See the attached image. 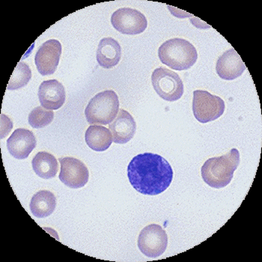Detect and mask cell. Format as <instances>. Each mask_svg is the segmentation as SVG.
<instances>
[{
    "instance_id": "2",
    "label": "cell",
    "mask_w": 262,
    "mask_h": 262,
    "mask_svg": "<svg viewBox=\"0 0 262 262\" xmlns=\"http://www.w3.org/2000/svg\"><path fill=\"white\" fill-rule=\"evenodd\" d=\"M239 163L240 153L236 148H233L226 155L210 158L205 162L202 167V179L210 187L223 188L232 181Z\"/></svg>"
},
{
    "instance_id": "9",
    "label": "cell",
    "mask_w": 262,
    "mask_h": 262,
    "mask_svg": "<svg viewBox=\"0 0 262 262\" xmlns=\"http://www.w3.org/2000/svg\"><path fill=\"white\" fill-rule=\"evenodd\" d=\"M61 171L59 179L63 184L73 189L81 188L87 184L90 172L86 166L77 158L66 157L59 159Z\"/></svg>"
},
{
    "instance_id": "20",
    "label": "cell",
    "mask_w": 262,
    "mask_h": 262,
    "mask_svg": "<svg viewBox=\"0 0 262 262\" xmlns=\"http://www.w3.org/2000/svg\"><path fill=\"white\" fill-rule=\"evenodd\" d=\"M54 118L53 112L38 106L32 110L29 116V123L33 128H43L49 125Z\"/></svg>"
},
{
    "instance_id": "17",
    "label": "cell",
    "mask_w": 262,
    "mask_h": 262,
    "mask_svg": "<svg viewBox=\"0 0 262 262\" xmlns=\"http://www.w3.org/2000/svg\"><path fill=\"white\" fill-rule=\"evenodd\" d=\"M56 198L54 194L48 190H40L33 195L30 202L32 214L38 218L50 216L56 209Z\"/></svg>"
},
{
    "instance_id": "14",
    "label": "cell",
    "mask_w": 262,
    "mask_h": 262,
    "mask_svg": "<svg viewBox=\"0 0 262 262\" xmlns=\"http://www.w3.org/2000/svg\"><path fill=\"white\" fill-rule=\"evenodd\" d=\"M115 143L125 144L131 140L137 130V124L128 112L120 110L117 117L109 126Z\"/></svg>"
},
{
    "instance_id": "8",
    "label": "cell",
    "mask_w": 262,
    "mask_h": 262,
    "mask_svg": "<svg viewBox=\"0 0 262 262\" xmlns=\"http://www.w3.org/2000/svg\"><path fill=\"white\" fill-rule=\"evenodd\" d=\"M113 27L125 35H138L146 30L148 21L142 13L130 8L115 11L111 17Z\"/></svg>"
},
{
    "instance_id": "18",
    "label": "cell",
    "mask_w": 262,
    "mask_h": 262,
    "mask_svg": "<svg viewBox=\"0 0 262 262\" xmlns=\"http://www.w3.org/2000/svg\"><path fill=\"white\" fill-rule=\"evenodd\" d=\"M32 165L35 174L43 179H53L59 170L57 160L46 151L38 152L32 159Z\"/></svg>"
},
{
    "instance_id": "10",
    "label": "cell",
    "mask_w": 262,
    "mask_h": 262,
    "mask_svg": "<svg viewBox=\"0 0 262 262\" xmlns=\"http://www.w3.org/2000/svg\"><path fill=\"white\" fill-rule=\"evenodd\" d=\"M61 53V45L59 40L51 39L43 43L35 54V63L41 75L54 74Z\"/></svg>"
},
{
    "instance_id": "12",
    "label": "cell",
    "mask_w": 262,
    "mask_h": 262,
    "mask_svg": "<svg viewBox=\"0 0 262 262\" xmlns=\"http://www.w3.org/2000/svg\"><path fill=\"white\" fill-rule=\"evenodd\" d=\"M38 98L42 107L56 111L66 101V90L58 80L43 81L38 89Z\"/></svg>"
},
{
    "instance_id": "16",
    "label": "cell",
    "mask_w": 262,
    "mask_h": 262,
    "mask_svg": "<svg viewBox=\"0 0 262 262\" xmlns=\"http://www.w3.org/2000/svg\"><path fill=\"white\" fill-rule=\"evenodd\" d=\"M85 142L91 149L95 151L107 150L113 142L111 130L101 125H91L85 135Z\"/></svg>"
},
{
    "instance_id": "3",
    "label": "cell",
    "mask_w": 262,
    "mask_h": 262,
    "mask_svg": "<svg viewBox=\"0 0 262 262\" xmlns=\"http://www.w3.org/2000/svg\"><path fill=\"white\" fill-rule=\"evenodd\" d=\"M158 56L163 64L176 71L190 69L198 59L195 47L183 38H172L165 41L158 50Z\"/></svg>"
},
{
    "instance_id": "11",
    "label": "cell",
    "mask_w": 262,
    "mask_h": 262,
    "mask_svg": "<svg viewBox=\"0 0 262 262\" xmlns=\"http://www.w3.org/2000/svg\"><path fill=\"white\" fill-rule=\"evenodd\" d=\"M35 146V135L27 129H17L7 140L8 150L16 159L24 160L28 158Z\"/></svg>"
},
{
    "instance_id": "4",
    "label": "cell",
    "mask_w": 262,
    "mask_h": 262,
    "mask_svg": "<svg viewBox=\"0 0 262 262\" xmlns=\"http://www.w3.org/2000/svg\"><path fill=\"white\" fill-rule=\"evenodd\" d=\"M119 111L118 95L113 90H106L97 94L89 102L85 114L90 124H111Z\"/></svg>"
},
{
    "instance_id": "6",
    "label": "cell",
    "mask_w": 262,
    "mask_h": 262,
    "mask_svg": "<svg viewBox=\"0 0 262 262\" xmlns=\"http://www.w3.org/2000/svg\"><path fill=\"white\" fill-rule=\"evenodd\" d=\"M192 111L200 122H210L219 119L224 113L225 102L208 92L196 90L193 92Z\"/></svg>"
},
{
    "instance_id": "7",
    "label": "cell",
    "mask_w": 262,
    "mask_h": 262,
    "mask_svg": "<svg viewBox=\"0 0 262 262\" xmlns=\"http://www.w3.org/2000/svg\"><path fill=\"white\" fill-rule=\"evenodd\" d=\"M168 236L159 225L151 224L140 232L138 247L140 251L149 258H158L166 251Z\"/></svg>"
},
{
    "instance_id": "15",
    "label": "cell",
    "mask_w": 262,
    "mask_h": 262,
    "mask_svg": "<svg viewBox=\"0 0 262 262\" xmlns=\"http://www.w3.org/2000/svg\"><path fill=\"white\" fill-rule=\"evenodd\" d=\"M121 56V48L117 40L113 38H104L100 41L97 60L103 69H112L117 66Z\"/></svg>"
},
{
    "instance_id": "19",
    "label": "cell",
    "mask_w": 262,
    "mask_h": 262,
    "mask_svg": "<svg viewBox=\"0 0 262 262\" xmlns=\"http://www.w3.org/2000/svg\"><path fill=\"white\" fill-rule=\"evenodd\" d=\"M32 77L31 71L28 64L24 61H20L16 66L10 80L8 84L7 90H17L27 85Z\"/></svg>"
},
{
    "instance_id": "13",
    "label": "cell",
    "mask_w": 262,
    "mask_h": 262,
    "mask_svg": "<svg viewBox=\"0 0 262 262\" xmlns=\"http://www.w3.org/2000/svg\"><path fill=\"white\" fill-rule=\"evenodd\" d=\"M246 69L242 58L233 48L225 52L216 62V73L223 80H234L242 76Z\"/></svg>"
},
{
    "instance_id": "1",
    "label": "cell",
    "mask_w": 262,
    "mask_h": 262,
    "mask_svg": "<svg viewBox=\"0 0 262 262\" xmlns=\"http://www.w3.org/2000/svg\"><path fill=\"white\" fill-rule=\"evenodd\" d=\"M127 176L137 191L156 195L170 186L173 170L169 162L161 155L144 153L133 158L127 167Z\"/></svg>"
},
{
    "instance_id": "5",
    "label": "cell",
    "mask_w": 262,
    "mask_h": 262,
    "mask_svg": "<svg viewBox=\"0 0 262 262\" xmlns=\"http://www.w3.org/2000/svg\"><path fill=\"white\" fill-rule=\"evenodd\" d=\"M151 82L155 92L165 101H178L184 94V83L179 74L165 68L153 71Z\"/></svg>"
}]
</instances>
